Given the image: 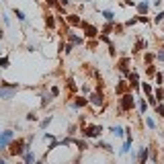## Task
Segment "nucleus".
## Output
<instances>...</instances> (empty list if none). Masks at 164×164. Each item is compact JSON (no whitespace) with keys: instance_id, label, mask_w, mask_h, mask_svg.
<instances>
[{"instance_id":"obj_1","label":"nucleus","mask_w":164,"mask_h":164,"mask_svg":"<svg viewBox=\"0 0 164 164\" xmlns=\"http://www.w3.org/2000/svg\"><path fill=\"white\" fill-rule=\"evenodd\" d=\"M29 146L31 144H27L25 140H13V142L8 144V154L10 156H23L29 150Z\"/></svg>"},{"instance_id":"obj_2","label":"nucleus","mask_w":164,"mask_h":164,"mask_svg":"<svg viewBox=\"0 0 164 164\" xmlns=\"http://www.w3.org/2000/svg\"><path fill=\"white\" fill-rule=\"evenodd\" d=\"M14 140V131L13 129H4L2 133H0V150H6L8 144Z\"/></svg>"},{"instance_id":"obj_3","label":"nucleus","mask_w":164,"mask_h":164,"mask_svg":"<svg viewBox=\"0 0 164 164\" xmlns=\"http://www.w3.org/2000/svg\"><path fill=\"white\" fill-rule=\"evenodd\" d=\"M101 131H102L101 125H88V127L82 129V136L84 137H99L101 136Z\"/></svg>"},{"instance_id":"obj_4","label":"nucleus","mask_w":164,"mask_h":164,"mask_svg":"<svg viewBox=\"0 0 164 164\" xmlns=\"http://www.w3.org/2000/svg\"><path fill=\"white\" fill-rule=\"evenodd\" d=\"M136 105V96L133 95H123L121 96V111H131Z\"/></svg>"},{"instance_id":"obj_5","label":"nucleus","mask_w":164,"mask_h":164,"mask_svg":"<svg viewBox=\"0 0 164 164\" xmlns=\"http://www.w3.org/2000/svg\"><path fill=\"white\" fill-rule=\"evenodd\" d=\"M90 105H95V107H102V102H105V96H102V92H92L88 99Z\"/></svg>"},{"instance_id":"obj_6","label":"nucleus","mask_w":164,"mask_h":164,"mask_svg":"<svg viewBox=\"0 0 164 164\" xmlns=\"http://www.w3.org/2000/svg\"><path fill=\"white\" fill-rule=\"evenodd\" d=\"M80 27H82V31H84V35H86V37H96V33H99L92 25H88V23H86V20H82Z\"/></svg>"},{"instance_id":"obj_7","label":"nucleus","mask_w":164,"mask_h":164,"mask_svg":"<svg viewBox=\"0 0 164 164\" xmlns=\"http://www.w3.org/2000/svg\"><path fill=\"white\" fill-rule=\"evenodd\" d=\"M14 92H17L14 88H4V86H0V99H2V101H8V99H13Z\"/></svg>"},{"instance_id":"obj_8","label":"nucleus","mask_w":164,"mask_h":164,"mask_svg":"<svg viewBox=\"0 0 164 164\" xmlns=\"http://www.w3.org/2000/svg\"><path fill=\"white\" fill-rule=\"evenodd\" d=\"M68 41L72 43V45H82V37H78V35L74 33V31H68Z\"/></svg>"},{"instance_id":"obj_9","label":"nucleus","mask_w":164,"mask_h":164,"mask_svg":"<svg viewBox=\"0 0 164 164\" xmlns=\"http://www.w3.org/2000/svg\"><path fill=\"white\" fill-rule=\"evenodd\" d=\"M148 154H150V148H142V150H140V154H137V164H146Z\"/></svg>"},{"instance_id":"obj_10","label":"nucleus","mask_w":164,"mask_h":164,"mask_svg":"<svg viewBox=\"0 0 164 164\" xmlns=\"http://www.w3.org/2000/svg\"><path fill=\"white\" fill-rule=\"evenodd\" d=\"M127 80H129V84L133 86V88H137V86H140V80H137V72H129V74H127Z\"/></svg>"},{"instance_id":"obj_11","label":"nucleus","mask_w":164,"mask_h":164,"mask_svg":"<svg viewBox=\"0 0 164 164\" xmlns=\"http://www.w3.org/2000/svg\"><path fill=\"white\" fill-rule=\"evenodd\" d=\"M111 133L117 136V137H125V129H123L121 125H113V127H111Z\"/></svg>"},{"instance_id":"obj_12","label":"nucleus","mask_w":164,"mask_h":164,"mask_svg":"<svg viewBox=\"0 0 164 164\" xmlns=\"http://www.w3.org/2000/svg\"><path fill=\"white\" fill-rule=\"evenodd\" d=\"M119 70H121L123 74H129V60H127V58H123V60L119 62Z\"/></svg>"},{"instance_id":"obj_13","label":"nucleus","mask_w":164,"mask_h":164,"mask_svg":"<svg viewBox=\"0 0 164 164\" xmlns=\"http://www.w3.org/2000/svg\"><path fill=\"white\" fill-rule=\"evenodd\" d=\"M84 105H88V99H84V96H76V101H74V109H80V107H84Z\"/></svg>"},{"instance_id":"obj_14","label":"nucleus","mask_w":164,"mask_h":164,"mask_svg":"<svg viewBox=\"0 0 164 164\" xmlns=\"http://www.w3.org/2000/svg\"><path fill=\"white\" fill-rule=\"evenodd\" d=\"M102 17H105V20H107V23H115V13H113V10H102Z\"/></svg>"},{"instance_id":"obj_15","label":"nucleus","mask_w":164,"mask_h":164,"mask_svg":"<svg viewBox=\"0 0 164 164\" xmlns=\"http://www.w3.org/2000/svg\"><path fill=\"white\" fill-rule=\"evenodd\" d=\"M136 8H137V13L140 14H146L148 13V8H150V4H148V2H140V4H136Z\"/></svg>"},{"instance_id":"obj_16","label":"nucleus","mask_w":164,"mask_h":164,"mask_svg":"<svg viewBox=\"0 0 164 164\" xmlns=\"http://www.w3.org/2000/svg\"><path fill=\"white\" fill-rule=\"evenodd\" d=\"M13 14L20 20V23H27V17H25V13H23V10H19V8H13Z\"/></svg>"},{"instance_id":"obj_17","label":"nucleus","mask_w":164,"mask_h":164,"mask_svg":"<svg viewBox=\"0 0 164 164\" xmlns=\"http://www.w3.org/2000/svg\"><path fill=\"white\" fill-rule=\"evenodd\" d=\"M0 86H4V88H14V90H19V88H20L19 84H14V82H8V80H0Z\"/></svg>"},{"instance_id":"obj_18","label":"nucleus","mask_w":164,"mask_h":164,"mask_svg":"<svg viewBox=\"0 0 164 164\" xmlns=\"http://www.w3.org/2000/svg\"><path fill=\"white\" fill-rule=\"evenodd\" d=\"M129 148H131V136H127V140H125V144H123V148L119 152H121V154H127V152H129Z\"/></svg>"},{"instance_id":"obj_19","label":"nucleus","mask_w":164,"mask_h":164,"mask_svg":"<svg viewBox=\"0 0 164 164\" xmlns=\"http://www.w3.org/2000/svg\"><path fill=\"white\" fill-rule=\"evenodd\" d=\"M8 66H10V60H8L6 55H2V58H0V68H2V70H6Z\"/></svg>"},{"instance_id":"obj_20","label":"nucleus","mask_w":164,"mask_h":164,"mask_svg":"<svg viewBox=\"0 0 164 164\" xmlns=\"http://www.w3.org/2000/svg\"><path fill=\"white\" fill-rule=\"evenodd\" d=\"M68 23H70V25H80L82 20L78 19V14H70V17H68Z\"/></svg>"},{"instance_id":"obj_21","label":"nucleus","mask_w":164,"mask_h":164,"mask_svg":"<svg viewBox=\"0 0 164 164\" xmlns=\"http://www.w3.org/2000/svg\"><path fill=\"white\" fill-rule=\"evenodd\" d=\"M96 148H102V150H107V152H113V148H111L107 142H99L96 144Z\"/></svg>"},{"instance_id":"obj_22","label":"nucleus","mask_w":164,"mask_h":164,"mask_svg":"<svg viewBox=\"0 0 164 164\" xmlns=\"http://www.w3.org/2000/svg\"><path fill=\"white\" fill-rule=\"evenodd\" d=\"M137 105H140V113H146V111H148V102L144 101V99H140V102H137Z\"/></svg>"},{"instance_id":"obj_23","label":"nucleus","mask_w":164,"mask_h":164,"mask_svg":"<svg viewBox=\"0 0 164 164\" xmlns=\"http://www.w3.org/2000/svg\"><path fill=\"white\" fill-rule=\"evenodd\" d=\"M76 146H78V150H86V148H88V146H86V142H84V140H76Z\"/></svg>"},{"instance_id":"obj_24","label":"nucleus","mask_w":164,"mask_h":164,"mask_svg":"<svg viewBox=\"0 0 164 164\" xmlns=\"http://www.w3.org/2000/svg\"><path fill=\"white\" fill-rule=\"evenodd\" d=\"M123 90H125V80H121V82H119V84H117V88H115V92H119V95H121Z\"/></svg>"},{"instance_id":"obj_25","label":"nucleus","mask_w":164,"mask_h":164,"mask_svg":"<svg viewBox=\"0 0 164 164\" xmlns=\"http://www.w3.org/2000/svg\"><path fill=\"white\" fill-rule=\"evenodd\" d=\"M72 47H74V45H72V43H66V45H64V47H62V51H66V54H70V51H72Z\"/></svg>"},{"instance_id":"obj_26","label":"nucleus","mask_w":164,"mask_h":164,"mask_svg":"<svg viewBox=\"0 0 164 164\" xmlns=\"http://www.w3.org/2000/svg\"><path fill=\"white\" fill-rule=\"evenodd\" d=\"M142 90L146 92V95H152V86L150 84H142Z\"/></svg>"},{"instance_id":"obj_27","label":"nucleus","mask_w":164,"mask_h":164,"mask_svg":"<svg viewBox=\"0 0 164 164\" xmlns=\"http://www.w3.org/2000/svg\"><path fill=\"white\" fill-rule=\"evenodd\" d=\"M49 121H51V117H45V119L41 121V129H45V127L49 125Z\"/></svg>"},{"instance_id":"obj_28","label":"nucleus","mask_w":164,"mask_h":164,"mask_svg":"<svg viewBox=\"0 0 164 164\" xmlns=\"http://www.w3.org/2000/svg\"><path fill=\"white\" fill-rule=\"evenodd\" d=\"M146 125H148V127H150V129H154V127H156V123H154V119H150V117H148V119H146Z\"/></svg>"},{"instance_id":"obj_29","label":"nucleus","mask_w":164,"mask_h":164,"mask_svg":"<svg viewBox=\"0 0 164 164\" xmlns=\"http://www.w3.org/2000/svg\"><path fill=\"white\" fill-rule=\"evenodd\" d=\"M45 23H47L49 27H54V17H51V14H47V17H45Z\"/></svg>"},{"instance_id":"obj_30","label":"nucleus","mask_w":164,"mask_h":164,"mask_svg":"<svg viewBox=\"0 0 164 164\" xmlns=\"http://www.w3.org/2000/svg\"><path fill=\"white\" fill-rule=\"evenodd\" d=\"M27 121H37V115H35L33 111H31V113L27 115Z\"/></svg>"},{"instance_id":"obj_31","label":"nucleus","mask_w":164,"mask_h":164,"mask_svg":"<svg viewBox=\"0 0 164 164\" xmlns=\"http://www.w3.org/2000/svg\"><path fill=\"white\" fill-rule=\"evenodd\" d=\"M148 102H150V105H156L158 99H156V96H152V95H148Z\"/></svg>"},{"instance_id":"obj_32","label":"nucleus","mask_w":164,"mask_h":164,"mask_svg":"<svg viewBox=\"0 0 164 164\" xmlns=\"http://www.w3.org/2000/svg\"><path fill=\"white\" fill-rule=\"evenodd\" d=\"M156 113L160 117H164V107H162V105H158V107H156Z\"/></svg>"},{"instance_id":"obj_33","label":"nucleus","mask_w":164,"mask_h":164,"mask_svg":"<svg viewBox=\"0 0 164 164\" xmlns=\"http://www.w3.org/2000/svg\"><path fill=\"white\" fill-rule=\"evenodd\" d=\"M2 20H4V25H10V17L8 14H2Z\"/></svg>"},{"instance_id":"obj_34","label":"nucleus","mask_w":164,"mask_h":164,"mask_svg":"<svg viewBox=\"0 0 164 164\" xmlns=\"http://www.w3.org/2000/svg\"><path fill=\"white\" fill-rule=\"evenodd\" d=\"M164 20V13H158V17H156V23H162Z\"/></svg>"},{"instance_id":"obj_35","label":"nucleus","mask_w":164,"mask_h":164,"mask_svg":"<svg viewBox=\"0 0 164 164\" xmlns=\"http://www.w3.org/2000/svg\"><path fill=\"white\" fill-rule=\"evenodd\" d=\"M136 23H137V19H129L127 23H125V25H127V27H131V25H136Z\"/></svg>"},{"instance_id":"obj_36","label":"nucleus","mask_w":164,"mask_h":164,"mask_svg":"<svg viewBox=\"0 0 164 164\" xmlns=\"http://www.w3.org/2000/svg\"><path fill=\"white\" fill-rule=\"evenodd\" d=\"M123 4H125V6H136V2H133V0H125Z\"/></svg>"},{"instance_id":"obj_37","label":"nucleus","mask_w":164,"mask_h":164,"mask_svg":"<svg viewBox=\"0 0 164 164\" xmlns=\"http://www.w3.org/2000/svg\"><path fill=\"white\" fill-rule=\"evenodd\" d=\"M158 60H160V62H164V51H158Z\"/></svg>"},{"instance_id":"obj_38","label":"nucleus","mask_w":164,"mask_h":164,"mask_svg":"<svg viewBox=\"0 0 164 164\" xmlns=\"http://www.w3.org/2000/svg\"><path fill=\"white\" fill-rule=\"evenodd\" d=\"M45 2H47V4H51V6H55V4H58L55 0H45Z\"/></svg>"},{"instance_id":"obj_39","label":"nucleus","mask_w":164,"mask_h":164,"mask_svg":"<svg viewBox=\"0 0 164 164\" xmlns=\"http://www.w3.org/2000/svg\"><path fill=\"white\" fill-rule=\"evenodd\" d=\"M4 39V31H2V29H0V41Z\"/></svg>"},{"instance_id":"obj_40","label":"nucleus","mask_w":164,"mask_h":164,"mask_svg":"<svg viewBox=\"0 0 164 164\" xmlns=\"http://www.w3.org/2000/svg\"><path fill=\"white\" fill-rule=\"evenodd\" d=\"M60 4H70V0H60Z\"/></svg>"},{"instance_id":"obj_41","label":"nucleus","mask_w":164,"mask_h":164,"mask_svg":"<svg viewBox=\"0 0 164 164\" xmlns=\"http://www.w3.org/2000/svg\"><path fill=\"white\" fill-rule=\"evenodd\" d=\"M35 164H45V162H43V160H35Z\"/></svg>"},{"instance_id":"obj_42","label":"nucleus","mask_w":164,"mask_h":164,"mask_svg":"<svg viewBox=\"0 0 164 164\" xmlns=\"http://www.w3.org/2000/svg\"><path fill=\"white\" fill-rule=\"evenodd\" d=\"M0 164H6V160H4V158H0Z\"/></svg>"}]
</instances>
